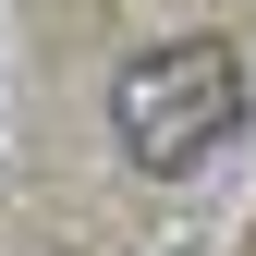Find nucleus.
I'll return each mask as SVG.
<instances>
[{
	"label": "nucleus",
	"instance_id": "obj_1",
	"mask_svg": "<svg viewBox=\"0 0 256 256\" xmlns=\"http://www.w3.org/2000/svg\"><path fill=\"white\" fill-rule=\"evenodd\" d=\"M110 110H122V146H134L146 171H196L244 122V74H232L220 37H171V49H146L134 74L110 86Z\"/></svg>",
	"mask_w": 256,
	"mask_h": 256
}]
</instances>
